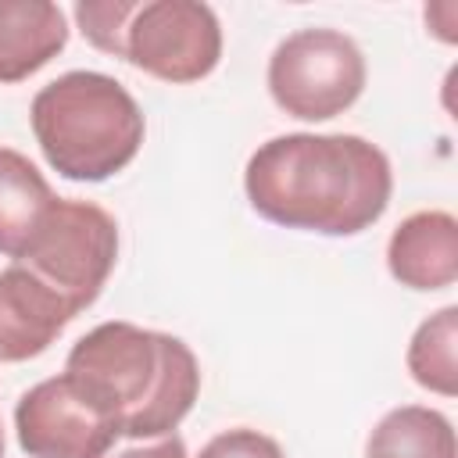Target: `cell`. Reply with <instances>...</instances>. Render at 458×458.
I'll return each instance as SVG.
<instances>
[{"label":"cell","mask_w":458,"mask_h":458,"mask_svg":"<svg viewBox=\"0 0 458 458\" xmlns=\"http://www.w3.org/2000/svg\"><path fill=\"white\" fill-rule=\"evenodd\" d=\"M250 208L286 229L354 236L383 218L394 190L386 154L354 132H286L243 172Z\"/></svg>","instance_id":"6da1fadb"},{"label":"cell","mask_w":458,"mask_h":458,"mask_svg":"<svg viewBox=\"0 0 458 458\" xmlns=\"http://www.w3.org/2000/svg\"><path fill=\"white\" fill-rule=\"evenodd\" d=\"M64 376L132 440L175 433L200 394L193 351L172 333L132 322H100L75 340Z\"/></svg>","instance_id":"7a4b0ae2"},{"label":"cell","mask_w":458,"mask_h":458,"mask_svg":"<svg viewBox=\"0 0 458 458\" xmlns=\"http://www.w3.org/2000/svg\"><path fill=\"white\" fill-rule=\"evenodd\" d=\"M32 132L47 165L75 182H104L143 143V111L104 72H64L32 97Z\"/></svg>","instance_id":"3957f363"},{"label":"cell","mask_w":458,"mask_h":458,"mask_svg":"<svg viewBox=\"0 0 458 458\" xmlns=\"http://www.w3.org/2000/svg\"><path fill=\"white\" fill-rule=\"evenodd\" d=\"M365 89V57L336 29H297L268 57L272 100L301 122L344 114Z\"/></svg>","instance_id":"277c9868"},{"label":"cell","mask_w":458,"mask_h":458,"mask_svg":"<svg viewBox=\"0 0 458 458\" xmlns=\"http://www.w3.org/2000/svg\"><path fill=\"white\" fill-rule=\"evenodd\" d=\"M118 258V225L114 218L93 200L54 197L29 254L18 261L36 272L47 286H54L72 311H86Z\"/></svg>","instance_id":"5b68a950"},{"label":"cell","mask_w":458,"mask_h":458,"mask_svg":"<svg viewBox=\"0 0 458 458\" xmlns=\"http://www.w3.org/2000/svg\"><path fill=\"white\" fill-rule=\"evenodd\" d=\"M122 57L161 82H197L222 57V25L200 0H147L125 29Z\"/></svg>","instance_id":"8992f818"},{"label":"cell","mask_w":458,"mask_h":458,"mask_svg":"<svg viewBox=\"0 0 458 458\" xmlns=\"http://www.w3.org/2000/svg\"><path fill=\"white\" fill-rule=\"evenodd\" d=\"M14 429L29 458H107L111 444L122 437L118 422L64 372L21 394Z\"/></svg>","instance_id":"52a82bcc"},{"label":"cell","mask_w":458,"mask_h":458,"mask_svg":"<svg viewBox=\"0 0 458 458\" xmlns=\"http://www.w3.org/2000/svg\"><path fill=\"white\" fill-rule=\"evenodd\" d=\"M75 318L72 304L25 265L0 268V361L43 354Z\"/></svg>","instance_id":"ba28073f"},{"label":"cell","mask_w":458,"mask_h":458,"mask_svg":"<svg viewBox=\"0 0 458 458\" xmlns=\"http://www.w3.org/2000/svg\"><path fill=\"white\" fill-rule=\"evenodd\" d=\"M386 268L408 290H444L458 279V222L447 211L408 215L390 243Z\"/></svg>","instance_id":"9c48e42d"},{"label":"cell","mask_w":458,"mask_h":458,"mask_svg":"<svg viewBox=\"0 0 458 458\" xmlns=\"http://www.w3.org/2000/svg\"><path fill=\"white\" fill-rule=\"evenodd\" d=\"M68 43L64 11L50 0H0V82H21Z\"/></svg>","instance_id":"30bf717a"},{"label":"cell","mask_w":458,"mask_h":458,"mask_svg":"<svg viewBox=\"0 0 458 458\" xmlns=\"http://www.w3.org/2000/svg\"><path fill=\"white\" fill-rule=\"evenodd\" d=\"M54 204L43 172L18 150L0 147V254L21 261Z\"/></svg>","instance_id":"8fae6325"},{"label":"cell","mask_w":458,"mask_h":458,"mask_svg":"<svg viewBox=\"0 0 458 458\" xmlns=\"http://www.w3.org/2000/svg\"><path fill=\"white\" fill-rule=\"evenodd\" d=\"M365 458H454V426L437 408L401 404L376 422Z\"/></svg>","instance_id":"7c38bea8"},{"label":"cell","mask_w":458,"mask_h":458,"mask_svg":"<svg viewBox=\"0 0 458 458\" xmlns=\"http://www.w3.org/2000/svg\"><path fill=\"white\" fill-rule=\"evenodd\" d=\"M458 308L447 304L429 315L408 344V372L419 386L454 397L458 394Z\"/></svg>","instance_id":"4fadbf2b"},{"label":"cell","mask_w":458,"mask_h":458,"mask_svg":"<svg viewBox=\"0 0 458 458\" xmlns=\"http://www.w3.org/2000/svg\"><path fill=\"white\" fill-rule=\"evenodd\" d=\"M136 7H140V0H82V4H75V21L97 50L122 57L125 29H129Z\"/></svg>","instance_id":"5bb4252c"},{"label":"cell","mask_w":458,"mask_h":458,"mask_svg":"<svg viewBox=\"0 0 458 458\" xmlns=\"http://www.w3.org/2000/svg\"><path fill=\"white\" fill-rule=\"evenodd\" d=\"M197 458H286V454L272 437L247 429V426H236V429L211 437Z\"/></svg>","instance_id":"9a60e30c"},{"label":"cell","mask_w":458,"mask_h":458,"mask_svg":"<svg viewBox=\"0 0 458 458\" xmlns=\"http://www.w3.org/2000/svg\"><path fill=\"white\" fill-rule=\"evenodd\" d=\"M114 458H186V444H182V437L168 433V437H157V444L129 447V451H118Z\"/></svg>","instance_id":"2e32d148"},{"label":"cell","mask_w":458,"mask_h":458,"mask_svg":"<svg viewBox=\"0 0 458 458\" xmlns=\"http://www.w3.org/2000/svg\"><path fill=\"white\" fill-rule=\"evenodd\" d=\"M0 458H4V429H0Z\"/></svg>","instance_id":"e0dca14e"}]
</instances>
